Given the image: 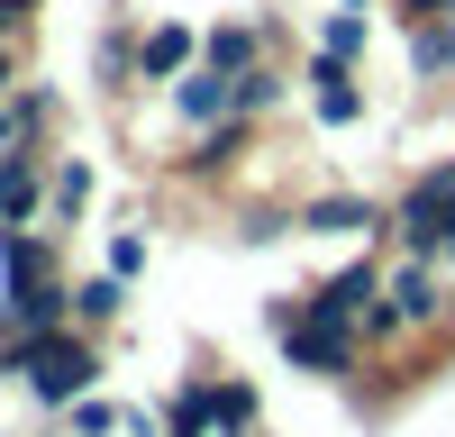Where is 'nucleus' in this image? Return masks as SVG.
<instances>
[{"mask_svg":"<svg viewBox=\"0 0 455 437\" xmlns=\"http://www.w3.org/2000/svg\"><path fill=\"white\" fill-rule=\"evenodd\" d=\"M28 83V46H0V91H19Z\"/></svg>","mask_w":455,"mask_h":437,"instance_id":"nucleus-20","label":"nucleus"},{"mask_svg":"<svg viewBox=\"0 0 455 437\" xmlns=\"http://www.w3.org/2000/svg\"><path fill=\"white\" fill-rule=\"evenodd\" d=\"M10 146H36V137H28V109H19V91H0V155H10Z\"/></svg>","mask_w":455,"mask_h":437,"instance_id":"nucleus-18","label":"nucleus"},{"mask_svg":"<svg viewBox=\"0 0 455 437\" xmlns=\"http://www.w3.org/2000/svg\"><path fill=\"white\" fill-rule=\"evenodd\" d=\"M10 364L28 374V392H36V401H83V392H92V374H100L92 346H83V338H55V328L19 338V346H10Z\"/></svg>","mask_w":455,"mask_h":437,"instance_id":"nucleus-3","label":"nucleus"},{"mask_svg":"<svg viewBox=\"0 0 455 437\" xmlns=\"http://www.w3.org/2000/svg\"><path fill=\"white\" fill-rule=\"evenodd\" d=\"M264 46H274V28H264V19H219V28H201V64H219V73H255Z\"/></svg>","mask_w":455,"mask_h":437,"instance_id":"nucleus-9","label":"nucleus"},{"mask_svg":"<svg viewBox=\"0 0 455 437\" xmlns=\"http://www.w3.org/2000/svg\"><path fill=\"white\" fill-rule=\"evenodd\" d=\"M173 119L182 128H219V119H246L237 109V73H219V64H192L173 83Z\"/></svg>","mask_w":455,"mask_h":437,"instance_id":"nucleus-5","label":"nucleus"},{"mask_svg":"<svg viewBox=\"0 0 455 437\" xmlns=\"http://www.w3.org/2000/svg\"><path fill=\"white\" fill-rule=\"evenodd\" d=\"M364 36H373V28H364V10H328V19H319V55L355 64V55H364Z\"/></svg>","mask_w":455,"mask_h":437,"instance_id":"nucleus-13","label":"nucleus"},{"mask_svg":"<svg viewBox=\"0 0 455 437\" xmlns=\"http://www.w3.org/2000/svg\"><path fill=\"white\" fill-rule=\"evenodd\" d=\"M392 237H401L410 255H437V265H455V155L428 164V173L392 201Z\"/></svg>","mask_w":455,"mask_h":437,"instance_id":"nucleus-1","label":"nucleus"},{"mask_svg":"<svg viewBox=\"0 0 455 437\" xmlns=\"http://www.w3.org/2000/svg\"><path fill=\"white\" fill-rule=\"evenodd\" d=\"M310 109H319V128H355L364 119V91H355V64H337V55H310Z\"/></svg>","mask_w":455,"mask_h":437,"instance_id":"nucleus-8","label":"nucleus"},{"mask_svg":"<svg viewBox=\"0 0 455 437\" xmlns=\"http://www.w3.org/2000/svg\"><path fill=\"white\" fill-rule=\"evenodd\" d=\"M300 228H337V237H383V228H392V210H373V201H355V192H328V201H310V210H300Z\"/></svg>","mask_w":455,"mask_h":437,"instance_id":"nucleus-10","label":"nucleus"},{"mask_svg":"<svg viewBox=\"0 0 455 437\" xmlns=\"http://www.w3.org/2000/svg\"><path fill=\"white\" fill-rule=\"evenodd\" d=\"M410 73H419V83H446V73H455V19L410 28Z\"/></svg>","mask_w":455,"mask_h":437,"instance_id":"nucleus-11","label":"nucleus"},{"mask_svg":"<svg viewBox=\"0 0 455 437\" xmlns=\"http://www.w3.org/2000/svg\"><path fill=\"white\" fill-rule=\"evenodd\" d=\"M383 310H392V338H401V328H446V319H455V282H446V265L401 246V265L383 274Z\"/></svg>","mask_w":455,"mask_h":437,"instance_id":"nucleus-2","label":"nucleus"},{"mask_svg":"<svg viewBox=\"0 0 455 437\" xmlns=\"http://www.w3.org/2000/svg\"><path fill=\"white\" fill-rule=\"evenodd\" d=\"M283 346H291V364L300 374H355V346H364V328H347V319H328V310H283Z\"/></svg>","mask_w":455,"mask_h":437,"instance_id":"nucleus-4","label":"nucleus"},{"mask_svg":"<svg viewBox=\"0 0 455 437\" xmlns=\"http://www.w3.org/2000/svg\"><path fill=\"white\" fill-rule=\"evenodd\" d=\"M83 201H92V164L64 155V164L46 173V210H55V218H83Z\"/></svg>","mask_w":455,"mask_h":437,"instance_id":"nucleus-12","label":"nucleus"},{"mask_svg":"<svg viewBox=\"0 0 455 437\" xmlns=\"http://www.w3.org/2000/svg\"><path fill=\"white\" fill-rule=\"evenodd\" d=\"M28 28H36V0H0V46H28Z\"/></svg>","mask_w":455,"mask_h":437,"instance_id":"nucleus-16","label":"nucleus"},{"mask_svg":"<svg viewBox=\"0 0 455 437\" xmlns=\"http://www.w3.org/2000/svg\"><path fill=\"white\" fill-rule=\"evenodd\" d=\"M73 310H83V319H119V282H83Z\"/></svg>","mask_w":455,"mask_h":437,"instance_id":"nucleus-17","label":"nucleus"},{"mask_svg":"<svg viewBox=\"0 0 455 437\" xmlns=\"http://www.w3.org/2000/svg\"><path fill=\"white\" fill-rule=\"evenodd\" d=\"M392 19H401V28H428V19H455V0H401Z\"/></svg>","mask_w":455,"mask_h":437,"instance_id":"nucleus-19","label":"nucleus"},{"mask_svg":"<svg viewBox=\"0 0 455 437\" xmlns=\"http://www.w3.org/2000/svg\"><path fill=\"white\" fill-rule=\"evenodd\" d=\"M337 10H373V0H337Z\"/></svg>","mask_w":455,"mask_h":437,"instance_id":"nucleus-21","label":"nucleus"},{"mask_svg":"<svg viewBox=\"0 0 455 437\" xmlns=\"http://www.w3.org/2000/svg\"><path fill=\"white\" fill-rule=\"evenodd\" d=\"M283 91H291V73H283V64H274V55H264V64H255V73H237V109H246V119H255V109H274V100H283Z\"/></svg>","mask_w":455,"mask_h":437,"instance_id":"nucleus-14","label":"nucleus"},{"mask_svg":"<svg viewBox=\"0 0 455 437\" xmlns=\"http://www.w3.org/2000/svg\"><path fill=\"white\" fill-rule=\"evenodd\" d=\"M192 64H201V28L164 19V28H146V36H137V83H182Z\"/></svg>","mask_w":455,"mask_h":437,"instance_id":"nucleus-7","label":"nucleus"},{"mask_svg":"<svg viewBox=\"0 0 455 437\" xmlns=\"http://www.w3.org/2000/svg\"><path fill=\"white\" fill-rule=\"evenodd\" d=\"M36 210H46V155H36V146H10V155H0V237L28 228Z\"/></svg>","mask_w":455,"mask_h":437,"instance_id":"nucleus-6","label":"nucleus"},{"mask_svg":"<svg viewBox=\"0 0 455 437\" xmlns=\"http://www.w3.org/2000/svg\"><path fill=\"white\" fill-rule=\"evenodd\" d=\"M246 419H255V392L246 383H219L210 392V428H246Z\"/></svg>","mask_w":455,"mask_h":437,"instance_id":"nucleus-15","label":"nucleus"}]
</instances>
